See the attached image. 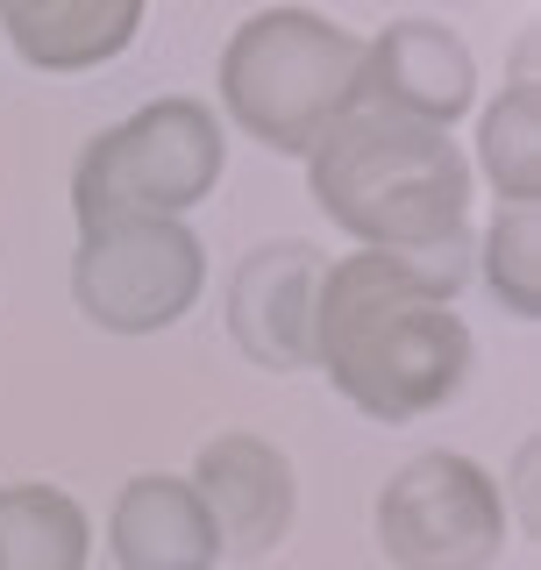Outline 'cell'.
Wrapping results in <instances>:
<instances>
[{
  "label": "cell",
  "mask_w": 541,
  "mask_h": 570,
  "mask_svg": "<svg viewBox=\"0 0 541 570\" xmlns=\"http://www.w3.org/2000/svg\"><path fill=\"white\" fill-rule=\"evenodd\" d=\"M471 236L442 249H356L328 264L314 307V371L377 428H406L471 385L478 335L456 314Z\"/></svg>",
  "instance_id": "cell-1"
},
{
  "label": "cell",
  "mask_w": 541,
  "mask_h": 570,
  "mask_svg": "<svg viewBox=\"0 0 541 570\" xmlns=\"http://www.w3.org/2000/svg\"><path fill=\"white\" fill-rule=\"evenodd\" d=\"M306 193L335 228H350L364 249H442L471 228L478 171L456 150V136L421 129L392 107L356 100L328 136L306 150Z\"/></svg>",
  "instance_id": "cell-2"
},
{
  "label": "cell",
  "mask_w": 541,
  "mask_h": 570,
  "mask_svg": "<svg viewBox=\"0 0 541 570\" xmlns=\"http://www.w3.org/2000/svg\"><path fill=\"white\" fill-rule=\"evenodd\" d=\"M364 36L314 8H264L222 50V115L278 157H306L356 107Z\"/></svg>",
  "instance_id": "cell-3"
},
{
  "label": "cell",
  "mask_w": 541,
  "mask_h": 570,
  "mask_svg": "<svg viewBox=\"0 0 541 570\" xmlns=\"http://www.w3.org/2000/svg\"><path fill=\"white\" fill-rule=\"evenodd\" d=\"M228 171L222 115L193 94L142 100L129 121L100 129L71 165V222L79 236L121 222H186L200 200H214Z\"/></svg>",
  "instance_id": "cell-4"
},
{
  "label": "cell",
  "mask_w": 541,
  "mask_h": 570,
  "mask_svg": "<svg viewBox=\"0 0 541 570\" xmlns=\"http://www.w3.org/2000/svg\"><path fill=\"white\" fill-rule=\"evenodd\" d=\"M371 534L392 570H492L506 557V492L463 450H421L377 485Z\"/></svg>",
  "instance_id": "cell-5"
},
{
  "label": "cell",
  "mask_w": 541,
  "mask_h": 570,
  "mask_svg": "<svg viewBox=\"0 0 541 570\" xmlns=\"http://www.w3.org/2000/svg\"><path fill=\"white\" fill-rule=\"evenodd\" d=\"M207 293V243L186 222H121L71 249V299L100 335H165Z\"/></svg>",
  "instance_id": "cell-6"
},
{
  "label": "cell",
  "mask_w": 541,
  "mask_h": 570,
  "mask_svg": "<svg viewBox=\"0 0 541 570\" xmlns=\"http://www.w3.org/2000/svg\"><path fill=\"white\" fill-rule=\"evenodd\" d=\"M321 278H328V257L306 236L257 243L236 272H228V335H236V350L257 371H278V379L314 371Z\"/></svg>",
  "instance_id": "cell-7"
},
{
  "label": "cell",
  "mask_w": 541,
  "mask_h": 570,
  "mask_svg": "<svg viewBox=\"0 0 541 570\" xmlns=\"http://www.w3.org/2000/svg\"><path fill=\"white\" fill-rule=\"evenodd\" d=\"M186 485L200 492L222 549H236V557H270V549L293 534V521H299V471H293V456H285L278 442L249 435V428L207 435Z\"/></svg>",
  "instance_id": "cell-8"
},
{
  "label": "cell",
  "mask_w": 541,
  "mask_h": 570,
  "mask_svg": "<svg viewBox=\"0 0 541 570\" xmlns=\"http://www.w3.org/2000/svg\"><path fill=\"white\" fill-rule=\"evenodd\" d=\"M356 100L392 107V115L421 121V129H456L478 107V58L449 22H427V14H400L364 43V79H356Z\"/></svg>",
  "instance_id": "cell-9"
},
{
  "label": "cell",
  "mask_w": 541,
  "mask_h": 570,
  "mask_svg": "<svg viewBox=\"0 0 541 570\" xmlns=\"http://www.w3.org/2000/svg\"><path fill=\"white\" fill-rule=\"evenodd\" d=\"M107 549L115 570H214L222 563V534H214L200 492L171 471H142L121 485L107 513Z\"/></svg>",
  "instance_id": "cell-10"
},
{
  "label": "cell",
  "mask_w": 541,
  "mask_h": 570,
  "mask_svg": "<svg viewBox=\"0 0 541 570\" xmlns=\"http://www.w3.org/2000/svg\"><path fill=\"white\" fill-rule=\"evenodd\" d=\"M0 36L29 71L79 79L142 36V0H0Z\"/></svg>",
  "instance_id": "cell-11"
},
{
  "label": "cell",
  "mask_w": 541,
  "mask_h": 570,
  "mask_svg": "<svg viewBox=\"0 0 541 570\" xmlns=\"http://www.w3.org/2000/svg\"><path fill=\"white\" fill-rule=\"evenodd\" d=\"M94 521L65 485H0V570H86Z\"/></svg>",
  "instance_id": "cell-12"
},
{
  "label": "cell",
  "mask_w": 541,
  "mask_h": 570,
  "mask_svg": "<svg viewBox=\"0 0 541 570\" xmlns=\"http://www.w3.org/2000/svg\"><path fill=\"white\" fill-rule=\"evenodd\" d=\"M499 207H534L541 200V86L506 79L478 115V165Z\"/></svg>",
  "instance_id": "cell-13"
},
{
  "label": "cell",
  "mask_w": 541,
  "mask_h": 570,
  "mask_svg": "<svg viewBox=\"0 0 541 570\" xmlns=\"http://www.w3.org/2000/svg\"><path fill=\"white\" fill-rule=\"evenodd\" d=\"M478 272L492 285L499 314L541 321V214L534 207H499L478 243Z\"/></svg>",
  "instance_id": "cell-14"
}]
</instances>
